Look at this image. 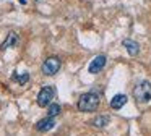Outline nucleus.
Masks as SVG:
<instances>
[{"instance_id": "f03ea898", "label": "nucleus", "mask_w": 151, "mask_h": 136, "mask_svg": "<svg viewBox=\"0 0 151 136\" xmlns=\"http://www.w3.org/2000/svg\"><path fill=\"white\" fill-rule=\"evenodd\" d=\"M133 97L137 99L138 104H146L151 100V83L150 81H141L135 86Z\"/></svg>"}, {"instance_id": "9d476101", "label": "nucleus", "mask_w": 151, "mask_h": 136, "mask_svg": "<svg viewBox=\"0 0 151 136\" xmlns=\"http://www.w3.org/2000/svg\"><path fill=\"white\" fill-rule=\"evenodd\" d=\"M109 122H111V118H109L107 115H101V117H96V118L93 120V125H94L96 128H104V126L109 125Z\"/></svg>"}, {"instance_id": "7ed1b4c3", "label": "nucleus", "mask_w": 151, "mask_h": 136, "mask_svg": "<svg viewBox=\"0 0 151 136\" xmlns=\"http://www.w3.org/2000/svg\"><path fill=\"white\" fill-rule=\"evenodd\" d=\"M54 96H55V87L54 86H44L37 94V105L39 107H49L52 102Z\"/></svg>"}, {"instance_id": "423d86ee", "label": "nucleus", "mask_w": 151, "mask_h": 136, "mask_svg": "<svg viewBox=\"0 0 151 136\" xmlns=\"http://www.w3.org/2000/svg\"><path fill=\"white\" fill-rule=\"evenodd\" d=\"M54 126H55V120L52 118V117H46V118L39 120V122L36 123V130L41 133H46L49 131V130H52Z\"/></svg>"}, {"instance_id": "0eeeda50", "label": "nucleus", "mask_w": 151, "mask_h": 136, "mask_svg": "<svg viewBox=\"0 0 151 136\" xmlns=\"http://www.w3.org/2000/svg\"><path fill=\"white\" fill-rule=\"evenodd\" d=\"M122 45L127 49V52L132 55V57H135V55L140 54V45H138V42L132 41V39H125V41L122 42Z\"/></svg>"}, {"instance_id": "1a4fd4ad", "label": "nucleus", "mask_w": 151, "mask_h": 136, "mask_svg": "<svg viewBox=\"0 0 151 136\" xmlns=\"http://www.w3.org/2000/svg\"><path fill=\"white\" fill-rule=\"evenodd\" d=\"M17 42H18V36H17V32H8L7 39H5L4 42H2L0 49H2V50H7V49H10V47H15V45H17Z\"/></svg>"}, {"instance_id": "f8f14e48", "label": "nucleus", "mask_w": 151, "mask_h": 136, "mask_svg": "<svg viewBox=\"0 0 151 136\" xmlns=\"http://www.w3.org/2000/svg\"><path fill=\"white\" fill-rule=\"evenodd\" d=\"M60 110H62V109H60L59 104H52V102H50L49 104V109H47V117H52V118H54V117H57L60 113Z\"/></svg>"}, {"instance_id": "39448f33", "label": "nucleus", "mask_w": 151, "mask_h": 136, "mask_svg": "<svg viewBox=\"0 0 151 136\" xmlns=\"http://www.w3.org/2000/svg\"><path fill=\"white\" fill-rule=\"evenodd\" d=\"M106 62H107L106 55H98V57H94V58L91 60V63H89V67H88V71H89L91 74L99 73V71H101L102 68L106 67Z\"/></svg>"}, {"instance_id": "6e6552de", "label": "nucleus", "mask_w": 151, "mask_h": 136, "mask_svg": "<svg viewBox=\"0 0 151 136\" xmlns=\"http://www.w3.org/2000/svg\"><path fill=\"white\" fill-rule=\"evenodd\" d=\"M125 104H127V96H125V94H117V96H114L111 100V107L114 110H120Z\"/></svg>"}, {"instance_id": "f257e3e1", "label": "nucleus", "mask_w": 151, "mask_h": 136, "mask_svg": "<svg viewBox=\"0 0 151 136\" xmlns=\"http://www.w3.org/2000/svg\"><path fill=\"white\" fill-rule=\"evenodd\" d=\"M99 107V94L86 92L78 99V110L80 112H94Z\"/></svg>"}, {"instance_id": "20e7f679", "label": "nucleus", "mask_w": 151, "mask_h": 136, "mask_svg": "<svg viewBox=\"0 0 151 136\" xmlns=\"http://www.w3.org/2000/svg\"><path fill=\"white\" fill-rule=\"evenodd\" d=\"M60 60L57 57H49L46 58V62L42 63V73L46 74V76H54L55 73H59L60 70Z\"/></svg>"}, {"instance_id": "9b49d317", "label": "nucleus", "mask_w": 151, "mask_h": 136, "mask_svg": "<svg viewBox=\"0 0 151 136\" xmlns=\"http://www.w3.org/2000/svg\"><path fill=\"white\" fill-rule=\"evenodd\" d=\"M12 79L13 81H17V83H20L21 86L23 84H26L28 81H29V74L24 71V73H21V74H18V73H13V76H12Z\"/></svg>"}]
</instances>
